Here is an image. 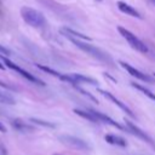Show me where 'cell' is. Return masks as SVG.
<instances>
[{"instance_id": "6da1fadb", "label": "cell", "mask_w": 155, "mask_h": 155, "mask_svg": "<svg viewBox=\"0 0 155 155\" xmlns=\"http://www.w3.org/2000/svg\"><path fill=\"white\" fill-rule=\"evenodd\" d=\"M64 36H65L71 44H74L79 50H81V51L86 52L87 54L94 57L96 59H98V61L105 63L107 65H111V67H113V65L115 64V63H114V59L111 58V56H110L109 53H107L105 51H103L102 48L96 47V46H93V45H90V44H87L86 41H81V40H78V39H75V38L68 36V35H64Z\"/></svg>"}, {"instance_id": "7a4b0ae2", "label": "cell", "mask_w": 155, "mask_h": 155, "mask_svg": "<svg viewBox=\"0 0 155 155\" xmlns=\"http://www.w3.org/2000/svg\"><path fill=\"white\" fill-rule=\"evenodd\" d=\"M21 16L27 24H29L30 27H34V28H41L46 23L45 16L41 12H39L38 10L31 8V7H22Z\"/></svg>"}, {"instance_id": "3957f363", "label": "cell", "mask_w": 155, "mask_h": 155, "mask_svg": "<svg viewBox=\"0 0 155 155\" xmlns=\"http://www.w3.org/2000/svg\"><path fill=\"white\" fill-rule=\"evenodd\" d=\"M116 29H117V31L121 34V36L126 39V41L131 45L132 48H134L136 51H139V52H142V53L148 52L147 45H145L140 39H138L133 33H131L130 30H127L126 28H124V27H121V25H117Z\"/></svg>"}, {"instance_id": "277c9868", "label": "cell", "mask_w": 155, "mask_h": 155, "mask_svg": "<svg viewBox=\"0 0 155 155\" xmlns=\"http://www.w3.org/2000/svg\"><path fill=\"white\" fill-rule=\"evenodd\" d=\"M0 58H1V61L5 63V65H6L7 68H10V69H12V70L17 71L19 75H22V76H23V78H25L27 80H29V81H31V82H34V84H36V85H40V86H45V82H44V81H41L40 79L35 78L34 75H31V74H30V73H28L27 70L22 69L21 67H18L17 64H15L12 61H10L7 57H5V56H1V54H0Z\"/></svg>"}, {"instance_id": "5b68a950", "label": "cell", "mask_w": 155, "mask_h": 155, "mask_svg": "<svg viewBox=\"0 0 155 155\" xmlns=\"http://www.w3.org/2000/svg\"><path fill=\"white\" fill-rule=\"evenodd\" d=\"M119 63H120V65H121L125 70H127L132 76H134V78H137V79H139V80H142V81H144V82H149V84H153V82H154V79H153V78H150L149 75H147V74L139 71L138 69L133 68L131 64H128V63H126V62H122V61H120Z\"/></svg>"}, {"instance_id": "8992f818", "label": "cell", "mask_w": 155, "mask_h": 155, "mask_svg": "<svg viewBox=\"0 0 155 155\" xmlns=\"http://www.w3.org/2000/svg\"><path fill=\"white\" fill-rule=\"evenodd\" d=\"M97 90H98V92H99L102 96H104L105 98H108L109 101H111L114 104H116V105H117V107H119L121 110H124V111H125L127 115H130L131 117H134V114L132 113V110H131V109H130V108H128L126 104H124L121 101H119V99H117L115 96H113L110 92H108V91H105V90H102V88H97Z\"/></svg>"}, {"instance_id": "52a82bcc", "label": "cell", "mask_w": 155, "mask_h": 155, "mask_svg": "<svg viewBox=\"0 0 155 155\" xmlns=\"http://www.w3.org/2000/svg\"><path fill=\"white\" fill-rule=\"evenodd\" d=\"M59 139H61L64 144H67V145H69V147H73V148H75V149H81V150L88 149L87 143H85L82 139L76 138V137H74V136H61Z\"/></svg>"}, {"instance_id": "ba28073f", "label": "cell", "mask_w": 155, "mask_h": 155, "mask_svg": "<svg viewBox=\"0 0 155 155\" xmlns=\"http://www.w3.org/2000/svg\"><path fill=\"white\" fill-rule=\"evenodd\" d=\"M125 122H126V126H127V128H128V131L131 132V133H133V134H136L138 138H140V139H143L144 142H148L149 144H154L153 143V140H151V138L144 132V131H142L139 127H137L134 124H132L131 121H128V120H125Z\"/></svg>"}, {"instance_id": "9c48e42d", "label": "cell", "mask_w": 155, "mask_h": 155, "mask_svg": "<svg viewBox=\"0 0 155 155\" xmlns=\"http://www.w3.org/2000/svg\"><path fill=\"white\" fill-rule=\"evenodd\" d=\"M59 31H61V34H63V35H68V36L75 38V39L81 40V41H86V40H87V41H91V40H92L90 36H87V35H85V34H82V33H79V31H76V30H74V29H71V28L64 27V28H62Z\"/></svg>"}, {"instance_id": "30bf717a", "label": "cell", "mask_w": 155, "mask_h": 155, "mask_svg": "<svg viewBox=\"0 0 155 155\" xmlns=\"http://www.w3.org/2000/svg\"><path fill=\"white\" fill-rule=\"evenodd\" d=\"M97 119H98V121H102V122H105V124H109V125H111V126H114V127H116V128H119V130H121V131H124L125 128L120 125V124H117L116 121H114L111 117H109L108 115H105V114H102V113H99V111H96V110H90Z\"/></svg>"}, {"instance_id": "8fae6325", "label": "cell", "mask_w": 155, "mask_h": 155, "mask_svg": "<svg viewBox=\"0 0 155 155\" xmlns=\"http://www.w3.org/2000/svg\"><path fill=\"white\" fill-rule=\"evenodd\" d=\"M117 7H119V10L122 13H126V15L132 16V17H136V18H140L139 12L136 8H133L131 5H128V4L124 2V1H117Z\"/></svg>"}, {"instance_id": "7c38bea8", "label": "cell", "mask_w": 155, "mask_h": 155, "mask_svg": "<svg viewBox=\"0 0 155 155\" xmlns=\"http://www.w3.org/2000/svg\"><path fill=\"white\" fill-rule=\"evenodd\" d=\"M11 125H12L17 131H21V132H31V131H34V127H33V126L25 124V122H24L23 120H21V119H13V120H11Z\"/></svg>"}, {"instance_id": "4fadbf2b", "label": "cell", "mask_w": 155, "mask_h": 155, "mask_svg": "<svg viewBox=\"0 0 155 155\" xmlns=\"http://www.w3.org/2000/svg\"><path fill=\"white\" fill-rule=\"evenodd\" d=\"M104 139L110 143V144H114V145H119V147H126V140L120 137V136H115V134H105Z\"/></svg>"}, {"instance_id": "5bb4252c", "label": "cell", "mask_w": 155, "mask_h": 155, "mask_svg": "<svg viewBox=\"0 0 155 155\" xmlns=\"http://www.w3.org/2000/svg\"><path fill=\"white\" fill-rule=\"evenodd\" d=\"M74 113L78 114L79 116H81V117H84V119L91 121V122H98V119H97L90 110L87 111V110H81V109H74Z\"/></svg>"}, {"instance_id": "9a60e30c", "label": "cell", "mask_w": 155, "mask_h": 155, "mask_svg": "<svg viewBox=\"0 0 155 155\" xmlns=\"http://www.w3.org/2000/svg\"><path fill=\"white\" fill-rule=\"evenodd\" d=\"M131 85H132V86H133L134 88H137V90H139L140 92H143V93H144L145 96H148V97H149L150 99L155 101V94H154V93H153L151 91H149L148 88H145V87H143L142 85H139V84H136V82H132Z\"/></svg>"}, {"instance_id": "2e32d148", "label": "cell", "mask_w": 155, "mask_h": 155, "mask_svg": "<svg viewBox=\"0 0 155 155\" xmlns=\"http://www.w3.org/2000/svg\"><path fill=\"white\" fill-rule=\"evenodd\" d=\"M36 67H38L39 69H41L42 71L47 73V74H51V75H53V76H57L58 79H61V76H62V74H61L59 71H57V70H54V69H52V68H50V67L41 65V64H36Z\"/></svg>"}, {"instance_id": "e0dca14e", "label": "cell", "mask_w": 155, "mask_h": 155, "mask_svg": "<svg viewBox=\"0 0 155 155\" xmlns=\"http://www.w3.org/2000/svg\"><path fill=\"white\" fill-rule=\"evenodd\" d=\"M0 103L12 105V104H15L16 102H15V99H13L10 94H7V93H5V92H0Z\"/></svg>"}, {"instance_id": "ac0fdd59", "label": "cell", "mask_w": 155, "mask_h": 155, "mask_svg": "<svg viewBox=\"0 0 155 155\" xmlns=\"http://www.w3.org/2000/svg\"><path fill=\"white\" fill-rule=\"evenodd\" d=\"M30 121H33L34 124L41 125V126H46V127H54L53 124L48 122V121H44V120H39V119H30Z\"/></svg>"}, {"instance_id": "d6986e66", "label": "cell", "mask_w": 155, "mask_h": 155, "mask_svg": "<svg viewBox=\"0 0 155 155\" xmlns=\"http://www.w3.org/2000/svg\"><path fill=\"white\" fill-rule=\"evenodd\" d=\"M0 54L1 56H8V54H11V51H8L6 47H4L2 45H0Z\"/></svg>"}, {"instance_id": "ffe728a7", "label": "cell", "mask_w": 155, "mask_h": 155, "mask_svg": "<svg viewBox=\"0 0 155 155\" xmlns=\"http://www.w3.org/2000/svg\"><path fill=\"white\" fill-rule=\"evenodd\" d=\"M0 155H7V153H6V149L0 144Z\"/></svg>"}, {"instance_id": "44dd1931", "label": "cell", "mask_w": 155, "mask_h": 155, "mask_svg": "<svg viewBox=\"0 0 155 155\" xmlns=\"http://www.w3.org/2000/svg\"><path fill=\"white\" fill-rule=\"evenodd\" d=\"M0 87H4V88H12V87H10L7 84H5V82H2V81H0Z\"/></svg>"}, {"instance_id": "7402d4cb", "label": "cell", "mask_w": 155, "mask_h": 155, "mask_svg": "<svg viewBox=\"0 0 155 155\" xmlns=\"http://www.w3.org/2000/svg\"><path fill=\"white\" fill-rule=\"evenodd\" d=\"M0 132H6V127L0 122Z\"/></svg>"}, {"instance_id": "603a6c76", "label": "cell", "mask_w": 155, "mask_h": 155, "mask_svg": "<svg viewBox=\"0 0 155 155\" xmlns=\"http://www.w3.org/2000/svg\"><path fill=\"white\" fill-rule=\"evenodd\" d=\"M0 69H1V70H4V69H5V67L2 65V63H0Z\"/></svg>"}, {"instance_id": "cb8c5ba5", "label": "cell", "mask_w": 155, "mask_h": 155, "mask_svg": "<svg viewBox=\"0 0 155 155\" xmlns=\"http://www.w3.org/2000/svg\"><path fill=\"white\" fill-rule=\"evenodd\" d=\"M149 1H150L151 4H154V5H155V0H149Z\"/></svg>"}, {"instance_id": "d4e9b609", "label": "cell", "mask_w": 155, "mask_h": 155, "mask_svg": "<svg viewBox=\"0 0 155 155\" xmlns=\"http://www.w3.org/2000/svg\"><path fill=\"white\" fill-rule=\"evenodd\" d=\"M153 76H154V78H155V73H154V74H153Z\"/></svg>"}, {"instance_id": "484cf974", "label": "cell", "mask_w": 155, "mask_h": 155, "mask_svg": "<svg viewBox=\"0 0 155 155\" xmlns=\"http://www.w3.org/2000/svg\"><path fill=\"white\" fill-rule=\"evenodd\" d=\"M98 1H102V0H98Z\"/></svg>"}]
</instances>
